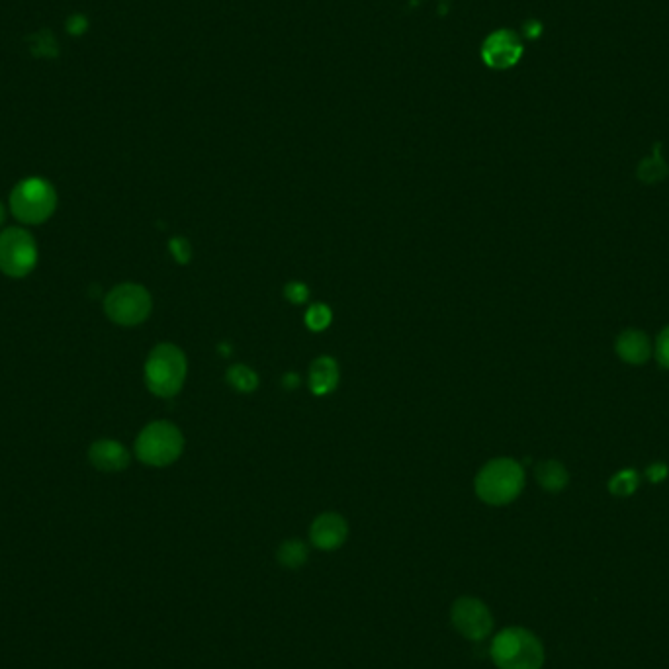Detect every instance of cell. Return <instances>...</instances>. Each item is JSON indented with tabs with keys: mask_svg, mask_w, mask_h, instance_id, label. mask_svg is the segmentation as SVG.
Listing matches in <instances>:
<instances>
[{
	"mask_svg": "<svg viewBox=\"0 0 669 669\" xmlns=\"http://www.w3.org/2000/svg\"><path fill=\"white\" fill-rule=\"evenodd\" d=\"M57 208L55 188L40 177L20 180L10 194V210L18 222L28 225L44 223Z\"/></svg>",
	"mask_w": 669,
	"mask_h": 669,
	"instance_id": "4",
	"label": "cell"
},
{
	"mask_svg": "<svg viewBox=\"0 0 669 669\" xmlns=\"http://www.w3.org/2000/svg\"><path fill=\"white\" fill-rule=\"evenodd\" d=\"M482 55L493 69H507L521 59L523 44L513 32L501 30L488 38Z\"/></svg>",
	"mask_w": 669,
	"mask_h": 669,
	"instance_id": "10",
	"label": "cell"
},
{
	"mask_svg": "<svg viewBox=\"0 0 669 669\" xmlns=\"http://www.w3.org/2000/svg\"><path fill=\"white\" fill-rule=\"evenodd\" d=\"M638 474L634 470H625V472H619L611 484H609V490L613 491L615 495H630L634 493V490L638 488Z\"/></svg>",
	"mask_w": 669,
	"mask_h": 669,
	"instance_id": "18",
	"label": "cell"
},
{
	"mask_svg": "<svg viewBox=\"0 0 669 669\" xmlns=\"http://www.w3.org/2000/svg\"><path fill=\"white\" fill-rule=\"evenodd\" d=\"M225 378H227L231 388H235L237 392H243V394H249V392L257 390V386H259V376L245 364L231 366L227 370Z\"/></svg>",
	"mask_w": 669,
	"mask_h": 669,
	"instance_id": "17",
	"label": "cell"
},
{
	"mask_svg": "<svg viewBox=\"0 0 669 669\" xmlns=\"http://www.w3.org/2000/svg\"><path fill=\"white\" fill-rule=\"evenodd\" d=\"M282 386L288 388V390H296V388L300 386V376H298L296 372H288V374H284V378H282Z\"/></svg>",
	"mask_w": 669,
	"mask_h": 669,
	"instance_id": "24",
	"label": "cell"
},
{
	"mask_svg": "<svg viewBox=\"0 0 669 669\" xmlns=\"http://www.w3.org/2000/svg\"><path fill=\"white\" fill-rule=\"evenodd\" d=\"M349 538V525L339 513H321L315 517L310 527V540L313 546L323 552L339 550Z\"/></svg>",
	"mask_w": 669,
	"mask_h": 669,
	"instance_id": "9",
	"label": "cell"
},
{
	"mask_svg": "<svg viewBox=\"0 0 669 669\" xmlns=\"http://www.w3.org/2000/svg\"><path fill=\"white\" fill-rule=\"evenodd\" d=\"M646 476H648L650 482H662L668 476V466L666 464H654V466L648 468Z\"/></svg>",
	"mask_w": 669,
	"mask_h": 669,
	"instance_id": "23",
	"label": "cell"
},
{
	"mask_svg": "<svg viewBox=\"0 0 669 669\" xmlns=\"http://www.w3.org/2000/svg\"><path fill=\"white\" fill-rule=\"evenodd\" d=\"M656 360L662 368L669 370V325L658 335L656 341Z\"/></svg>",
	"mask_w": 669,
	"mask_h": 669,
	"instance_id": "22",
	"label": "cell"
},
{
	"mask_svg": "<svg viewBox=\"0 0 669 669\" xmlns=\"http://www.w3.org/2000/svg\"><path fill=\"white\" fill-rule=\"evenodd\" d=\"M450 623L462 638L482 642L493 630V615L484 601L476 597H460L450 607Z\"/></svg>",
	"mask_w": 669,
	"mask_h": 669,
	"instance_id": "8",
	"label": "cell"
},
{
	"mask_svg": "<svg viewBox=\"0 0 669 669\" xmlns=\"http://www.w3.org/2000/svg\"><path fill=\"white\" fill-rule=\"evenodd\" d=\"M284 296L288 302H292L294 306H302L308 302L310 298V288L304 282H288L284 286Z\"/></svg>",
	"mask_w": 669,
	"mask_h": 669,
	"instance_id": "20",
	"label": "cell"
},
{
	"mask_svg": "<svg viewBox=\"0 0 669 669\" xmlns=\"http://www.w3.org/2000/svg\"><path fill=\"white\" fill-rule=\"evenodd\" d=\"M151 310H153L151 294L141 284L132 282L112 288L104 300V312L108 315V319L124 327H134L143 323L149 317Z\"/></svg>",
	"mask_w": 669,
	"mask_h": 669,
	"instance_id": "7",
	"label": "cell"
},
{
	"mask_svg": "<svg viewBox=\"0 0 669 669\" xmlns=\"http://www.w3.org/2000/svg\"><path fill=\"white\" fill-rule=\"evenodd\" d=\"M615 351L626 364L640 366L652 357V343H650V339L644 331L626 329L619 335V339L615 343Z\"/></svg>",
	"mask_w": 669,
	"mask_h": 669,
	"instance_id": "12",
	"label": "cell"
},
{
	"mask_svg": "<svg viewBox=\"0 0 669 669\" xmlns=\"http://www.w3.org/2000/svg\"><path fill=\"white\" fill-rule=\"evenodd\" d=\"M339 384V366L331 357L315 358L310 368V390L315 396L331 394Z\"/></svg>",
	"mask_w": 669,
	"mask_h": 669,
	"instance_id": "13",
	"label": "cell"
},
{
	"mask_svg": "<svg viewBox=\"0 0 669 669\" xmlns=\"http://www.w3.org/2000/svg\"><path fill=\"white\" fill-rule=\"evenodd\" d=\"M169 249H171V253H173V257H175V261H177L179 265L190 263V259H192V247H190V241H188L186 237H175V239H171Z\"/></svg>",
	"mask_w": 669,
	"mask_h": 669,
	"instance_id": "21",
	"label": "cell"
},
{
	"mask_svg": "<svg viewBox=\"0 0 669 669\" xmlns=\"http://www.w3.org/2000/svg\"><path fill=\"white\" fill-rule=\"evenodd\" d=\"M474 486L484 503L493 507L509 505L525 488V470L513 458H495L478 472Z\"/></svg>",
	"mask_w": 669,
	"mask_h": 669,
	"instance_id": "2",
	"label": "cell"
},
{
	"mask_svg": "<svg viewBox=\"0 0 669 669\" xmlns=\"http://www.w3.org/2000/svg\"><path fill=\"white\" fill-rule=\"evenodd\" d=\"M38 265V245L24 227H8L0 233V272L24 278Z\"/></svg>",
	"mask_w": 669,
	"mask_h": 669,
	"instance_id": "6",
	"label": "cell"
},
{
	"mask_svg": "<svg viewBox=\"0 0 669 669\" xmlns=\"http://www.w3.org/2000/svg\"><path fill=\"white\" fill-rule=\"evenodd\" d=\"M2 222H4V208H2V204H0V225H2Z\"/></svg>",
	"mask_w": 669,
	"mask_h": 669,
	"instance_id": "26",
	"label": "cell"
},
{
	"mask_svg": "<svg viewBox=\"0 0 669 669\" xmlns=\"http://www.w3.org/2000/svg\"><path fill=\"white\" fill-rule=\"evenodd\" d=\"M333 313L325 304H313L312 308L306 312V325L312 331H323L329 327Z\"/></svg>",
	"mask_w": 669,
	"mask_h": 669,
	"instance_id": "19",
	"label": "cell"
},
{
	"mask_svg": "<svg viewBox=\"0 0 669 669\" xmlns=\"http://www.w3.org/2000/svg\"><path fill=\"white\" fill-rule=\"evenodd\" d=\"M491 662L497 669H542L544 646L527 628L509 626L491 640Z\"/></svg>",
	"mask_w": 669,
	"mask_h": 669,
	"instance_id": "1",
	"label": "cell"
},
{
	"mask_svg": "<svg viewBox=\"0 0 669 669\" xmlns=\"http://www.w3.org/2000/svg\"><path fill=\"white\" fill-rule=\"evenodd\" d=\"M184 448V437L179 427L169 421L149 423L135 441L137 458L155 468L169 466L179 460Z\"/></svg>",
	"mask_w": 669,
	"mask_h": 669,
	"instance_id": "5",
	"label": "cell"
},
{
	"mask_svg": "<svg viewBox=\"0 0 669 669\" xmlns=\"http://www.w3.org/2000/svg\"><path fill=\"white\" fill-rule=\"evenodd\" d=\"M229 349H231V347H229V345H220V353H222V355H225V357H227V355H229V353H231V351H229Z\"/></svg>",
	"mask_w": 669,
	"mask_h": 669,
	"instance_id": "25",
	"label": "cell"
},
{
	"mask_svg": "<svg viewBox=\"0 0 669 669\" xmlns=\"http://www.w3.org/2000/svg\"><path fill=\"white\" fill-rule=\"evenodd\" d=\"M89 460L100 472H122L130 464V452L122 443L104 439L90 446Z\"/></svg>",
	"mask_w": 669,
	"mask_h": 669,
	"instance_id": "11",
	"label": "cell"
},
{
	"mask_svg": "<svg viewBox=\"0 0 669 669\" xmlns=\"http://www.w3.org/2000/svg\"><path fill=\"white\" fill-rule=\"evenodd\" d=\"M186 372L188 364L179 347L161 343L149 353L145 362V384L153 396L173 398L182 390Z\"/></svg>",
	"mask_w": 669,
	"mask_h": 669,
	"instance_id": "3",
	"label": "cell"
},
{
	"mask_svg": "<svg viewBox=\"0 0 669 669\" xmlns=\"http://www.w3.org/2000/svg\"><path fill=\"white\" fill-rule=\"evenodd\" d=\"M308 558H310L308 544L298 538L284 540L276 550V560L286 570H300L302 566H306Z\"/></svg>",
	"mask_w": 669,
	"mask_h": 669,
	"instance_id": "15",
	"label": "cell"
},
{
	"mask_svg": "<svg viewBox=\"0 0 669 669\" xmlns=\"http://www.w3.org/2000/svg\"><path fill=\"white\" fill-rule=\"evenodd\" d=\"M535 476L540 488L550 491V493H558V491L564 490L570 482V474H568L566 466L560 464L558 460L540 462L536 466Z\"/></svg>",
	"mask_w": 669,
	"mask_h": 669,
	"instance_id": "14",
	"label": "cell"
},
{
	"mask_svg": "<svg viewBox=\"0 0 669 669\" xmlns=\"http://www.w3.org/2000/svg\"><path fill=\"white\" fill-rule=\"evenodd\" d=\"M668 175V165H666V161L662 159L660 145H656L652 157L644 159V161L638 165V179L642 180V182H646V184H654V182H660V180L666 179Z\"/></svg>",
	"mask_w": 669,
	"mask_h": 669,
	"instance_id": "16",
	"label": "cell"
}]
</instances>
